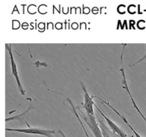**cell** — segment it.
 I'll return each mask as SVG.
<instances>
[{"instance_id": "6da1fadb", "label": "cell", "mask_w": 146, "mask_h": 137, "mask_svg": "<svg viewBox=\"0 0 146 137\" xmlns=\"http://www.w3.org/2000/svg\"><path fill=\"white\" fill-rule=\"evenodd\" d=\"M79 111V115L82 117V118L84 120L87 124L90 127L91 130L92 131L95 137H104L100 129V126L98 125L97 122L96 121V118L94 115L88 114L87 113H84V112L80 110V108L78 107Z\"/></svg>"}, {"instance_id": "7a4b0ae2", "label": "cell", "mask_w": 146, "mask_h": 137, "mask_svg": "<svg viewBox=\"0 0 146 137\" xmlns=\"http://www.w3.org/2000/svg\"><path fill=\"white\" fill-rule=\"evenodd\" d=\"M5 130L11 132H18L28 134H35L45 136L46 137H52L53 135L56 132L54 130H45L40 128H31L29 127L28 128H6Z\"/></svg>"}, {"instance_id": "3957f363", "label": "cell", "mask_w": 146, "mask_h": 137, "mask_svg": "<svg viewBox=\"0 0 146 137\" xmlns=\"http://www.w3.org/2000/svg\"><path fill=\"white\" fill-rule=\"evenodd\" d=\"M95 107L97 108V109H98V111L100 112V113L103 116V117L105 118L106 120L107 121V122L108 124V125H109V127H110V129L111 130V131L113 133L115 134L116 135H117L118 136H119L120 137H133V136H129L123 130H121L120 128L118 127L117 124H115L110 119H109V118L107 117H106L103 114V113L101 110H100V109L98 108V107L96 105H95Z\"/></svg>"}, {"instance_id": "277c9868", "label": "cell", "mask_w": 146, "mask_h": 137, "mask_svg": "<svg viewBox=\"0 0 146 137\" xmlns=\"http://www.w3.org/2000/svg\"><path fill=\"white\" fill-rule=\"evenodd\" d=\"M82 85V87L83 88V90L84 91V102L83 105V108L86 109V111L87 114L92 115L94 116V102H93V99L91 98L88 92L87 91L85 87L84 86L83 84Z\"/></svg>"}, {"instance_id": "5b68a950", "label": "cell", "mask_w": 146, "mask_h": 137, "mask_svg": "<svg viewBox=\"0 0 146 137\" xmlns=\"http://www.w3.org/2000/svg\"><path fill=\"white\" fill-rule=\"evenodd\" d=\"M6 48L8 49L9 53H10V58H11V66H12V71H13V74L14 75L15 78L16 79V80L17 81L18 83V88H19V90L21 92V93L22 94V95H25V91L23 90V88L21 85L20 81L19 79V77H18V72H17V66H16V64L14 60L13 57V54H12V52H11V46L10 47H7V45H5Z\"/></svg>"}, {"instance_id": "8992f818", "label": "cell", "mask_w": 146, "mask_h": 137, "mask_svg": "<svg viewBox=\"0 0 146 137\" xmlns=\"http://www.w3.org/2000/svg\"><path fill=\"white\" fill-rule=\"evenodd\" d=\"M103 102L104 103H106L107 105H108L111 108H112V109H113V110L114 111H115V113L118 115V116H120V117L121 118V119L123 120V121L126 124V125L128 126V127H129V128H130V130L133 131V132L134 134V135H135V136H136V137H142L139 133H137V132H136L135 130H134V129L130 125V124L129 123V122H128L127 121V120H126V118L124 117V116H123V115H121L119 113H118L117 110H116V109H115V108H114V107H113L110 104L108 103H107V102H104V101H103Z\"/></svg>"}, {"instance_id": "52a82bcc", "label": "cell", "mask_w": 146, "mask_h": 137, "mask_svg": "<svg viewBox=\"0 0 146 137\" xmlns=\"http://www.w3.org/2000/svg\"><path fill=\"white\" fill-rule=\"evenodd\" d=\"M125 89L127 90L128 93H129V94L130 95V98H131V102H132V103H133V104L134 107L135 108L136 110L137 111V112H138V113H139V114L141 115V117H142V118L144 120V121H145V124H146V118H145V116L143 115V114L142 113V112L141 111V110L139 109V107L137 106V104L135 103V101H134V98H133V96H132V95H131V93H130V90H129V87H128V86H127V85L126 81H125Z\"/></svg>"}, {"instance_id": "ba28073f", "label": "cell", "mask_w": 146, "mask_h": 137, "mask_svg": "<svg viewBox=\"0 0 146 137\" xmlns=\"http://www.w3.org/2000/svg\"><path fill=\"white\" fill-rule=\"evenodd\" d=\"M97 120H98V121L99 123L100 128L102 130L103 136L104 137H111L110 134V133L108 132V131H109L108 128H107V127L106 125V124L104 123V122L102 120H100L98 118H97Z\"/></svg>"}, {"instance_id": "9c48e42d", "label": "cell", "mask_w": 146, "mask_h": 137, "mask_svg": "<svg viewBox=\"0 0 146 137\" xmlns=\"http://www.w3.org/2000/svg\"><path fill=\"white\" fill-rule=\"evenodd\" d=\"M33 108H34V107L32 106V104H31V103L30 105V106H29V108L28 109H27L25 112L21 113V114H20V115H17V116H15V117H11V118H6L5 121H6V122H8V121H11V120H18L21 121L22 118H23V117H24V115H25V114H27V113H28L31 110V109H33Z\"/></svg>"}, {"instance_id": "30bf717a", "label": "cell", "mask_w": 146, "mask_h": 137, "mask_svg": "<svg viewBox=\"0 0 146 137\" xmlns=\"http://www.w3.org/2000/svg\"><path fill=\"white\" fill-rule=\"evenodd\" d=\"M146 59V53H145V55H144V56H143V58H141V59H140V60H139V61H138V62H136V63H135V64H134V65H133V66H134V65H136V64H137V63H140V62H141V61H143V60H144V59Z\"/></svg>"}, {"instance_id": "8fae6325", "label": "cell", "mask_w": 146, "mask_h": 137, "mask_svg": "<svg viewBox=\"0 0 146 137\" xmlns=\"http://www.w3.org/2000/svg\"><path fill=\"white\" fill-rule=\"evenodd\" d=\"M58 132L61 135V136H62V137H67V136L64 135V133L62 132V131H61V130H60L58 131Z\"/></svg>"}]
</instances>
